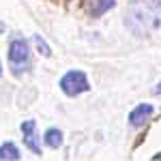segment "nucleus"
<instances>
[{
    "mask_svg": "<svg viewBox=\"0 0 161 161\" xmlns=\"http://www.w3.org/2000/svg\"><path fill=\"white\" fill-rule=\"evenodd\" d=\"M58 86L60 90L67 95V97H80V95H84L90 90V82H88V75L84 71H80V69H71V71H67V73L60 77V82H58Z\"/></svg>",
    "mask_w": 161,
    "mask_h": 161,
    "instance_id": "3",
    "label": "nucleus"
},
{
    "mask_svg": "<svg viewBox=\"0 0 161 161\" xmlns=\"http://www.w3.org/2000/svg\"><path fill=\"white\" fill-rule=\"evenodd\" d=\"M153 112H155V108L150 103H140V105H136L133 110L129 112V125L131 127H142L153 116Z\"/></svg>",
    "mask_w": 161,
    "mask_h": 161,
    "instance_id": "5",
    "label": "nucleus"
},
{
    "mask_svg": "<svg viewBox=\"0 0 161 161\" xmlns=\"http://www.w3.org/2000/svg\"><path fill=\"white\" fill-rule=\"evenodd\" d=\"M43 142H45V146H50V148H60L62 142H64V136H62L60 129H56V127H50L47 131H45V136H43Z\"/></svg>",
    "mask_w": 161,
    "mask_h": 161,
    "instance_id": "7",
    "label": "nucleus"
},
{
    "mask_svg": "<svg viewBox=\"0 0 161 161\" xmlns=\"http://www.w3.org/2000/svg\"><path fill=\"white\" fill-rule=\"evenodd\" d=\"M0 161H19V148L13 142H4L0 146Z\"/></svg>",
    "mask_w": 161,
    "mask_h": 161,
    "instance_id": "8",
    "label": "nucleus"
},
{
    "mask_svg": "<svg viewBox=\"0 0 161 161\" xmlns=\"http://www.w3.org/2000/svg\"><path fill=\"white\" fill-rule=\"evenodd\" d=\"M153 92H155V95H161V82H159L155 88H153Z\"/></svg>",
    "mask_w": 161,
    "mask_h": 161,
    "instance_id": "10",
    "label": "nucleus"
},
{
    "mask_svg": "<svg viewBox=\"0 0 161 161\" xmlns=\"http://www.w3.org/2000/svg\"><path fill=\"white\" fill-rule=\"evenodd\" d=\"M114 4H116V0H90L88 13H90V17H101L103 13L114 9Z\"/></svg>",
    "mask_w": 161,
    "mask_h": 161,
    "instance_id": "6",
    "label": "nucleus"
},
{
    "mask_svg": "<svg viewBox=\"0 0 161 161\" xmlns=\"http://www.w3.org/2000/svg\"><path fill=\"white\" fill-rule=\"evenodd\" d=\"M19 131H22V140H24V146L30 153L35 155H41V137L37 133V123L30 118V120H24L19 125Z\"/></svg>",
    "mask_w": 161,
    "mask_h": 161,
    "instance_id": "4",
    "label": "nucleus"
},
{
    "mask_svg": "<svg viewBox=\"0 0 161 161\" xmlns=\"http://www.w3.org/2000/svg\"><path fill=\"white\" fill-rule=\"evenodd\" d=\"M32 41H35V47H37L39 54H41V56H45V58H50V56H52V47L45 43V39L41 37V35H35Z\"/></svg>",
    "mask_w": 161,
    "mask_h": 161,
    "instance_id": "9",
    "label": "nucleus"
},
{
    "mask_svg": "<svg viewBox=\"0 0 161 161\" xmlns=\"http://www.w3.org/2000/svg\"><path fill=\"white\" fill-rule=\"evenodd\" d=\"M2 32H4V24L0 22V35H2Z\"/></svg>",
    "mask_w": 161,
    "mask_h": 161,
    "instance_id": "11",
    "label": "nucleus"
},
{
    "mask_svg": "<svg viewBox=\"0 0 161 161\" xmlns=\"http://www.w3.org/2000/svg\"><path fill=\"white\" fill-rule=\"evenodd\" d=\"M9 69L15 77H19L22 73H26L30 69V43L26 39H11L9 43Z\"/></svg>",
    "mask_w": 161,
    "mask_h": 161,
    "instance_id": "2",
    "label": "nucleus"
},
{
    "mask_svg": "<svg viewBox=\"0 0 161 161\" xmlns=\"http://www.w3.org/2000/svg\"><path fill=\"white\" fill-rule=\"evenodd\" d=\"M0 77H2V64H0Z\"/></svg>",
    "mask_w": 161,
    "mask_h": 161,
    "instance_id": "12",
    "label": "nucleus"
},
{
    "mask_svg": "<svg viewBox=\"0 0 161 161\" xmlns=\"http://www.w3.org/2000/svg\"><path fill=\"white\" fill-rule=\"evenodd\" d=\"M125 26L137 37L155 32L161 26V0H129Z\"/></svg>",
    "mask_w": 161,
    "mask_h": 161,
    "instance_id": "1",
    "label": "nucleus"
},
{
    "mask_svg": "<svg viewBox=\"0 0 161 161\" xmlns=\"http://www.w3.org/2000/svg\"><path fill=\"white\" fill-rule=\"evenodd\" d=\"M159 159H161V157H159Z\"/></svg>",
    "mask_w": 161,
    "mask_h": 161,
    "instance_id": "13",
    "label": "nucleus"
}]
</instances>
